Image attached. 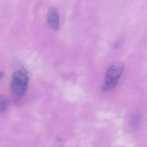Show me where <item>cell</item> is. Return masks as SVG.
<instances>
[{
    "label": "cell",
    "mask_w": 147,
    "mask_h": 147,
    "mask_svg": "<svg viewBox=\"0 0 147 147\" xmlns=\"http://www.w3.org/2000/svg\"><path fill=\"white\" fill-rule=\"evenodd\" d=\"M142 115L141 114H136L131 119L130 126L133 129H137L140 127L142 120Z\"/></svg>",
    "instance_id": "277c9868"
},
{
    "label": "cell",
    "mask_w": 147,
    "mask_h": 147,
    "mask_svg": "<svg viewBox=\"0 0 147 147\" xmlns=\"http://www.w3.org/2000/svg\"><path fill=\"white\" fill-rule=\"evenodd\" d=\"M124 68V65L121 62H115L111 65L105 74V82L102 87L104 91L112 90L115 88L123 73Z\"/></svg>",
    "instance_id": "7a4b0ae2"
},
{
    "label": "cell",
    "mask_w": 147,
    "mask_h": 147,
    "mask_svg": "<svg viewBox=\"0 0 147 147\" xmlns=\"http://www.w3.org/2000/svg\"><path fill=\"white\" fill-rule=\"evenodd\" d=\"M29 81L28 73L24 69L16 71L13 74L11 84L12 99L18 103L26 93Z\"/></svg>",
    "instance_id": "6da1fadb"
},
{
    "label": "cell",
    "mask_w": 147,
    "mask_h": 147,
    "mask_svg": "<svg viewBox=\"0 0 147 147\" xmlns=\"http://www.w3.org/2000/svg\"><path fill=\"white\" fill-rule=\"evenodd\" d=\"M47 18L49 26L53 30H58L59 28V13L57 8L55 7H50L47 11Z\"/></svg>",
    "instance_id": "3957f363"
},
{
    "label": "cell",
    "mask_w": 147,
    "mask_h": 147,
    "mask_svg": "<svg viewBox=\"0 0 147 147\" xmlns=\"http://www.w3.org/2000/svg\"><path fill=\"white\" fill-rule=\"evenodd\" d=\"M123 44V40H117L114 45V47L115 49H118Z\"/></svg>",
    "instance_id": "8992f818"
},
{
    "label": "cell",
    "mask_w": 147,
    "mask_h": 147,
    "mask_svg": "<svg viewBox=\"0 0 147 147\" xmlns=\"http://www.w3.org/2000/svg\"><path fill=\"white\" fill-rule=\"evenodd\" d=\"M3 76H4V73H3V72H0V80H1V79L2 78Z\"/></svg>",
    "instance_id": "52a82bcc"
},
{
    "label": "cell",
    "mask_w": 147,
    "mask_h": 147,
    "mask_svg": "<svg viewBox=\"0 0 147 147\" xmlns=\"http://www.w3.org/2000/svg\"><path fill=\"white\" fill-rule=\"evenodd\" d=\"M9 105V101L7 97L4 95L0 96V113L4 112Z\"/></svg>",
    "instance_id": "5b68a950"
}]
</instances>
